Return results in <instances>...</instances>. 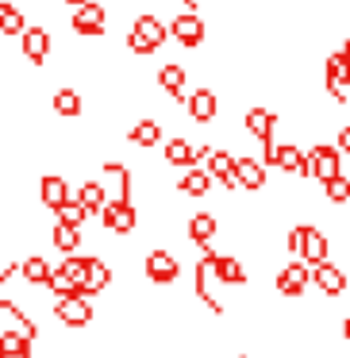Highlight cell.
Returning <instances> with one entry per match:
<instances>
[{
	"label": "cell",
	"mask_w": 350,
	"mask_h": 358,
	"mask_svg": "<svg viewBox=\"0 0 350 358\" xmlns=\"http://www.w3.org/2000/svg\"><path fill=\"white\" fill-rule=\"evenodd\" d=\"M235 181H239V189H247V193H262L265 189V162H258V158H235Z\"/></svg>",
	"instance_id": "5bb4252c"
},
{
	"label": "cell",
	"mask_w": 350,
	"mask_h": 358,
	"mask_svg": "<svg viewBox=\"0 0 350 358\" xmlns=\"http://www.w3.org/2000/svg\"><path fill=\"white\" fill-rule=\"evenodd\" d=\"M300 158H304L300 147H293V143H277V150H273V162H270V166H277V170H285V173H296Z\"/></svg>",
	"instance_id": "d6a6232c"
},
{
	"label": "cell",
	"mask_w": 350,
	"mask_h": 358,
	"mask_svg": "<svg viewBox=\"0 0 350 358\" xmlns=\"http://www.w3.org/2000/svg\"><path fill=\"white\" fill-rule=\"evenodd\" d=\"M273 289H277L281 296H304V293L312 289V266L304 262V258L281 266L277 278H273Z\"/></svg>",
	"instance_id": "277c9868"
},
{
	"label": "cell",
	"mask_w": 350,
	"mask_h": 358,
	"mask_svg": "<svg viewBox=\"0 0 350 358\" xmlns=\"http://www.w3.org/2000/svg\"><path fill=\"white\" fill-rule=\"evenodd\" d=\"M54 247L62 250V255H73V250H81V227H73V224H54Z\"/></svg>",
	"instance_id": "4dcf8cb0"
},
{
	"label": "cell",
	"mask_w": 350,
	"mask_h": 358,
	"mask_svg": "<svg viewBox=\"0 0 350 358\" xmlns=\"http://www.w3.org/2000/svg\"><path fill=\"white\" fill-rule=\"evenodd\" d=\"M143 270H147V278L154 281V285H173L181 273V262L170 255V250H150L147 262H143Z\"/></svg>",
	"instance_id": "9c48e42d"
},
{
	"label": "cell",
	"mask_w": 350,
	"mask_h": 358,
	"mask_svg": "<svg viewBox=\"0 0 350 358\" xmlns=\"http://www.w3.org/2000/svg\"><path fill=\"white\" fill-rule=\"evenodd\" d=\"M242 358H247V355H242Z\"/></svg>",
	"instance_id": "b9f144b4"
},
{
	"label": "cell",
	"mask_w": 350,
	"mask_h": 358,
	"mask_svg": "<svg viewBox=\"0 0 350 358\" xmlns=\"http://www.w3.org/2000/svg\"><path fill=\"white\" fill-rule=\"evenodd\" d=\"M70 27L85 39H96V35L108 31V8L96 4V0H85V4H73L70 12Z\"/></svg>",
	"instance_id": "7a4b0ae2"
},
{
	"label": "cell",
	"mask_w": 350,
	"mask_h": 358,
	"mask_svg": "<svg viewBox=\"0 0 350 358\" xmlns=\"http://www.w3.org/2000/svg\"><path fill=\"white\" fill-rule=\"evenodd\" d=\"M185 66H177V62H170V66H162L158 70V89H166V93L173 96L177 104H185Z\"/></svg>",
	"instance_id": "44dd1931"
},
{
	"label": "cell",
	"mask_w": 350,
	"mask_h": 358,
	"mask_svg": "<svg viewBox=\"0 0 350 358\" xmlns=\"http://www.w3.org/2000/svg\"><path fill=\"white\" fill-rule=\"evenodd\" d=\"M289 255L304 258L308 266L327 262V235L319 231L316 224H296L293 231H289Z\"/></svg>",
	"instance_id": "6da1fadb"
},
{
	"label": "cell",
	"mask_w": 350,
	"mask_h": 358,
	"mask_svg": "<svg viewBox=\"0 0 350 358\" xmlns=\"http://www.w3.org/2000/svg\"><path fill=\"white\" fill-rule=\"evenodd\" d=\"M216 231H219V220L212 216V212H196V216L189 220V227H185V235H189V239H193L200 250L208 247L212 239H216Z\"/></svg>",
	"instance_id": "d6986e66"
},
{
	"label": "cell",
	"mask_w": 350,
	"mask_h": 358,
	"mask_svg": "<svg viewBox=\"0 0 350 358\" xmlns=\"http://www.w3.org/2000/svg\"><path fill=\"white\" fill-rule=\"evenodd\" d=\"M312 285H316L323 296H342L350 281H347V273H342L339 266H331V262H316V266H312Z\"/></svg>",
	"instance_id": "30bf717a"
},
{
	"label": "cell",
	"mask_w": 350,
	"mask_h": 358,
	"mask_svg": "<svg viewBox=\"0 0 350 358\" xmlns=\"http://www.w3.org/2000/svg\"><path fill=\"white\" fill-rule=\"evenodd\" d=\"M335 147L342 150V158H350V124L339 127V143H335Z\"/></svg>",
	"instance_id": "d590c367"
},
{
	"label": "cell",
	"mask_w": 350,
	"mask_h": 358,
	"mask_svg": "<svg viewBox=\"0 0 350 358\" xmlns=\"http://www.w3.org/2000/svg\"><path fill=\"white\" fill-rule=\"evenodd\" d=\"M212 270L219 285H247V266L235 255H212Z\"/></svg>",
	"instance_id": "ac0fdd59"
},
{
	"label": "cell",
	"mask_w": 350,
	"mask_h": 358,
	"mask_svg": "<svg viewBox=\"0 0 350 358\" xmlns=\"http://www.w3.org/2000/svg\"><path fill=\"white\" fill-rule=\"evenodd\" d=\"M24 55H27V62H35V66L47 62V55H50V31L47 27H27L24 31Z\"/></svg>",
	"instance_id": "ffe728a7"
},
{
	"label": "cell",
	"mask_w": 350,
	"mask_h": 358,
	"mask_svg": "<svg viewBox=\"0 0 350 358\" xmlns=\"http://www.w3.org/2000/svg\"><path fill=\"white\" fill-rule=\"evenodd\" d=\"M323 85H327V96L331 101H339V104H347V89H350V55L347 50H335L331 58H327V78H323Z\"/></svg>",
	"instance_id": "8992f818"
},
{
	"label": "cell",
	"mask_w": 350,
	"mask_h": 358,
	"mask_svg": "<svg viewBox=\"0 0 350 358\" xmlns=\"http://www.w3.org/2000/svg\"><path fill=\"white\" fill-rule=\"evenodd\" d=\"M308 158H312V178L323 181V185L342 173V150H339V147H327V143H319V147L308 150Z\"/></svg>",
	"instance_id": "ba28073f"
},
{
	"label": "cell",
	"mask_w": 350,
	"mask_h": 358,
	"mask_svg": "<svg viewBox=\"0 0 350 358\" xmlns=\"http://www.w3.org/2000/svg\"><path fill=\"white\" fill-rule=\"evenodd\" d=\"M200 162V155H196V147L189 139H170L166 143V166H177V170H189V166Z\"/></svg>",
	"instance_id": "cb8c5ba5"
},
{
	"label": "cell",
	"mask_w": 350,
	"mask_h": 358,
	"mask_svg": "<svg viewBox=\"0 0 350 358\" xmlns=\"http://www.w3.org/2000/svg\"><path fill=\"white\" fill-rule=\"evenodd\" d=\"M73 196V189H70V181L66 178H58V173H47V178L39 181V201H43V208H62L66 201Z\"/></svg>",
	"instance_id": "2e32d148"
},
{
	"label": "cell",
	"mask_w": 350,
	"mask_h": 358,
	"mask_svg": "<svg viewBox=\"0 0 350 358\" xmlns=\"http://www.w3.org/2000/svg\"><path fill=\"white\" fill-rule=\"evenodd\" d=\"M27 31V16L20 4H12V0H0V35L4 39H12V35H24Z\"/></svg>",
	"instance_id": "603a6c76"
},
{
	"label": "cell",
	"mask_w": 350,
	"mask_h": 358,
	"mask_svg": "<svg viewBox=\"0 0 350 358\" xmlns=\"http://www.w3.org/2000/svg\"><path fill=\"white\" fill-rule=\"evenodd\" d=\"M78 201L89 208V216H101L104 201H108V189H104V181H85V185L78 189Z\"/></svg>",
	"instance_id": "4316f807"
},
{
	"label": "cell",
	"mask_w": 350,
	"mask_h": 358,
	"mask_svg": "<svg viewBox=\"0 0 350 358\" xmlns=\"http://www.w3.org/2000/svg\"><path fill=\"white\" fill-rule=\"evenodd\" d=\"M0 358H31V347H16V350H0Z\"/></svg>",
	"instance_id": "8d00e7d4"
},
{
	"label": "cell",
	"mask_w": 350,
	"mask_h": 358,
	"mask_svg": "<svg viewBox=\"0 0 350 358\" xmlns=\"http://www.w3.org/2000/svg\"><path fill=\"white\" fill-rule=\"evenodd\" d=\"M342 50H347V55H350V39H347V43H342Z\"/></svg>",
	"instance_id": "ab89813d"
},
{
	"label": "cell",
	"mask_w": 350,
	"mask_h": 358,
	"mask_svg": "<svg viewBox=\"0 0 350 358\" xmlns=\"http://www.w3.org/2000/svg\"><path fill=\"white\" fill-rule=\"evenodd\" d=\"M0 335H20V339L35 343V339H39V324H35L20 304L0 301Z\"/></svg>",
	"instance_id": "5b68a950"
},
{
	"label": "cell",
	"mask_w": 350,
	"mask_h": 358,
	"mask_svg": "<svg viewBox=\"0 0 350 358\" xmlns=\"http://www.w3.org/2000/svg\"><path fill=\"white\" fill-rule=\"evenodd\" d=\"M204 162H208L204 170L212 173V181H219L227 193H235V189H239V181H235V155H231V150H212Z\"/></svg>",
	"instance_id": "4fadbf2b"
},
{
	"label": "cell",
	"mask_w": 350,
	"mask_h": 358,
	"mask_svg": "<svg viewBox=\"0 0 350 358\" xmlns=\"http://www.w3.org/2000/svg\"><path fill=\"white\" fill-rule=\"evenodd\" d=\"M177 193H185V196H208L212 193V173L200 170V166H189V170L181 173V181H177Z\"/></svg>",
	"instance_id": "7402d4cb"
},
{
	"label": "cell",
	"mask_w": 350,
	"mask_h": 358,
	"mask_svg": "<svg viewBox=\"0 0 350 358\" xmlns=\"http://www.w3.org/2000/svg\"><path fill=\"white\" fill-rule=\"evenodd\" d=\"M101 224L112 235H131L139 227V208H135V201H104Z\"/></svg>",
	"instance_id": "3957f363"
},
{
	"label": "cell",
	"mask_w": 350,
	"mask_h": 358,
	"mask_svg": "<svg viewBox=\"0 0 350 358\" xmlns=\"http://www.w3.org/2000/svg\"><path fill=\"white\" fill-rule=\"evenodd\" d=\"M131 31L139 35V39H147L150 47H162L166 39H170V27L162 24V20L154 16V12H139V16H135V24H131Z\"/></svg>",
	"instance_id": "e0dca14e"
},
{
	"label": "cell",
	"mask_w": 350,
	"mask_h": 358,
	"mask_svg": "<svg viewBox=\"0 0 350 358\" xmlns=\"http://www.w3.org/2000/svg\"><path fill=\"white\" fill-rule=\"evenodd\" d=\"M20 273H24L27 285H39V289H43V285L50 281V273H54V270H50V262H47L43 255H27L24 266H20Z\"/></svg>",
	"instance_id": "d4e9b609"
},
{
	"label": "cell",
	"mask_w": 350,
	"mask_h": 358,
	"mask_svg": "<svg viewBox=\"0 0 350 358\" xmlns=\"http://www.w3.org/2000/svg\"><path fill=\"white\" fill-rule=\"evenodd\" d=\"M81 108H85V104H81L78 89H58V93H54V112H58V116L73 120V116H81Z\"/></svg>",
	"instance_id": "1f68e13d"
},
{
	"label": "cell",
	"mask_w": 350,
	"mask_h": 358,
	"mask_svg": "<svg viewBox=\"0 0 350 358\" xmlns=\"http://www.w3.org/2000/svg\"><path fill=\"white\" fill-rule=\"evenodd\" d=\"M242 131L250 135V139H270L273 131H277V112H270V108H262V104H258V108H247L242 112Z\"/></svg>",
	"instance_id": "7c38bea8"
},
{
	"label": "cell",
	"mask_w": 350,
	"mask_h": 358,
	"mask_svg": "<svg viewBox=\"0 0 350 358\" xmlns=\"http://www.w3.org/2000/svg\"><path fill=\"white\" fill-rule=\"evenodd\" d=\"M89 220V208L78 201V193L70 196V201L62 204V208H54V224H73V227H81Z\"/></svg>",
	"instance_id": "f1b7e54d"
},
{
	"label": "cell",
	"mask_w": 350,
	"mask_h": 358,
	"mask_svg": "<svg viewBox=\"0 0 350 358\" xmlns=\"http://www.w3.org/2000/svg\"><path fill=\"white\" fill-rule=\"evenodd\" d=\"M54 316L62 327H89L93 324V304H89V296H58L54 304Z\"/></svg>",
	"instance_id": "52a82bcc"
},
{
	"label": "cell",
	"mask_w": 350,
	"mask_h": 358,
	"mask_svg": "<svg viewBox=\"0 0 350 358\" xmlns=\"http://www.w3.org/2000/svg\"><path fill=\"white\" fill-rule=\"evenodd\" d=\"M62 4H70V8H73V4H85V0H62Z\"/></svg>",
	"instance_id": "f35d334b"
},
{
	"label": "cell",
	"mask_w": 350,
	"mask_h": 358,
	"mask_svg": "<svg viewBox=\"0 0 350 358\" xmlns=\"http://www.w3.org/2000/svg\"><path fill=\"white\" fill-rule=\"evenodd\" d=\"M127 139H131L135 147H158V143H162V124H158V120H139V124L127 131Z\"/></svg>",
	"instance_id": "484cf974"
},
{
	"label": "cell",
	"mask_w": 350,
	"mask_h": 358,
	"mask_svg": "<svg viewBox=\"0 0 350 358\" xmlns=\"http://www.w3.org/2000/svg\"><path fill=\"white\" fill-rule=\"evenodd\" d=\"M16 270H20V266H16V262H8V258L0 255V289L8 285V281H12V273H16Z\"/></svg>",
	"instance_id": "e575fe53"
},
{
	"label": "cell",
	"mask_w": 350,
	"mask_h": 358,
	"mask_svg": "<svg viewBox=\"0 0 350 358\" xmlns=\"http://www.w3.org/2000/svg\"><path fill=\"white\" fill-rule=\"evenodd\" d=\"M89 262H93V255H78V250H73V255H66V258H62V266H58V270H62L70 281L85 285V278H89Z\"/></svg>",
	"instance_id": "83f0119b"
},
{
	"label": "cell",
	"mask_w": 350,
	"mask_h": 358,
	"mask_svg": "<svg viewBox=\"0 0 350 358\" xmlns=\"http://www.w3.org/2000/svg\"><path fill=\"white\" fill-rule=\"evenodd\" d=\"M85 285H89V296L104 293V289L112 285V270L104 266V258H96V255H93V262H89V278H85Z\"/></svg>",
	"instance_id": "f546056e"
},
{
	"label": "cell",
	"mask_w": 350,
	"mask_h": 358,
	"mask_svg": "<svg viewBox=\"0 0 350 358\" xmlns=\"http://www.w3.org/2000/svg\"><path fill=\"white\" fill-rule=\"evenodd\" d=\"M0 243H4V231H0Z\"/></svg>",
	"instance_id": "60d3db41"
},
{
	"label": "cell",
	"mask_w": 350,
	"mask_h": 358,
	"mask_svg": "<svg viewBox=\"0 0 350 358\" xmlns=\"http://www.w3.org/2000/svg\"><path fill=\"white\" fill-rule=\"evenodd\" d=\"M170 39H177L181 47H200L204 43V20L196 16V12H181V16H173Z\"/></svg>",
	"instance_id": "8fae6325"
},
{
	"label": "cell",
	"mask_w": 350,
	"mask_h": 358,
	"mask_svg": "<svg viewBox=\"0 0 350 358\" xmlns=\"http://www.w3.org/2000/svg\"><path fill=\"white\" fill-rule=\"evenodd\" d=\"M342 339L350 343V312H347V320H342Z\"/></svg>",
	"instance_id": "74e56055"
},
{
	"label": "cell",
	"mask_w": 350,
	"mask_h": 358,
	"mask_svg": "<svg viewBox=\"0 0 350 358\" xmlns=\"http://www.w3.org/2000/svg\"><path fill=\"white\" fill-rule=\"evenodd\" d=\"M323 193H327V201H331V204H347V201H350V178H347V173L331 178V181L323 185Z\"/></svg>",
	"instance_id": "836d02e7"
},
{
	"label": "cell",
	"mask_w": 350,
	"mask_h": 358,
	"mask_svg": "<svg viewBox=\"0 0 350 358\" xmlns=\"http://www.w3.org/2000/svg\"><path fill=\"white\" fill-rule=\"evenodd\" d=\"M185 108L196 124H212V120L219 116V96L212 93V89H196L193 96H185Z\"/></svg>",
	"instance_id": "9a60e30c"
}]
</instances>
